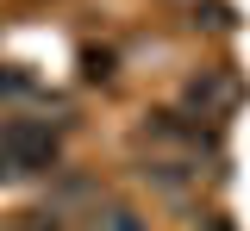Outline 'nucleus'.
Returning a JSON list of instances; mask_svg holds the SVG:
<instances>
[{"label": "nucleus", "mask_w": 250, "mask_h": 231, "mask_svg": "<svg viewBox=\"0 0 250 231\" xmlns=\"http://www.w3.org/2000/svg\"><path fill=\"white\" fill-rule=\"evenodd\" d=\"M0 169L6 175H44V169H57V125H44V119H6L0 125Z\"/></svg>", "instance_id": "nucleus-1"}, {"label": "nucleus", "mask_w": 250, "mask_h": 231, "mask_svg": "<svg viewBox=\"0 0 250 231\" xmlns=\"http://www.w3.org/2000/svg\"><path fill=\"white\" fill-rule=\"evenodd\" d=\"M231 94H238V88H231L219 69H207V75H194V81H188V106H194L200 119H219V113L231 106Z\"/></svg>", "instance_id": "nucleus-2"}, {"label": "nucleus", "mask_w": 250, "mask_h": 231, "mask_svg": "<svg viewBox=\"0 0 250 231\" xmlns=\"http://www.w3.org/2000/svg\"><path fill=\"white\" fill-rule=\"evenodd\" d=\"M144 181H156L163 194H182V188H188V175L175 163H144Z\"/></svg>", "instance_id": "nucleus-3"}, {"label": "nucleus", "mask_w": 250, "mask_h": 231, "mask_svg": "<svg viewBox=\"0 0 250 231\" xmlns=\"http://www.w3.org/2000/svg\"><path fill=\"white\" fill-rule=\"evenodd\" d=\"M0 94H6V100H31V94H38V81H31L25 69H0Z\"/></svg>", "instance_id": "nucleus-4"}, {"label": "nucleus", "mask_w": 250, "mask_h": 231, "mask_svg": "<svg viewBox=\"0 0 250 231\" xmlns=\"http://www.w3.org/2000/svg\"><path fill=\"white\" fill-rule=\"evenodd\" d=\"M94 231H150V225H144V219H138L131 206H113V212H106V219H100Z\"/></svg>", "instance_id": "nucleus-5"}, {"label": "nucleus", "mask_w": 250, "mask_h": 231, "mask_svg": "<svg viewBox=\"0 0 250 231\" xmlns=\"http://www.w3.org/2000/svg\"><path fill=\"white\" fill-rule=\"evenodd\" d=\"M106 75H113V57L106 50H88V81H106Z\"/></svg>", "instance_id": "nucleus-6"}]
</instances>
